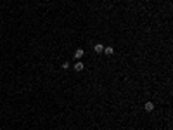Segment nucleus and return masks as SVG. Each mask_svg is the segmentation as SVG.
<instances>
[{"instance_id":"obj_1","label":"nucleus","mask_w":173,"mask_h":130,"mask_svg":"<svg viewBox=\"0 0 173 130\" xmlns=\"http://www.w3.org/2000/svg\"><path fill=\"white\" fill-rule=\"evenodd\" d=\"M83 54H85V52H83V49H76V50H75V57L78 59V61L83 57Z\"/></svg>"},{"instance_id":"obj_4","label":"nucleus","mask_w":173,"mask_h":130,"mask_svg":"<svg viewBox=\"0 0 173 130\" xmlns=\"http://www.w3.org/2000/svg\"><path fill=\"white\" fill-rule=\"evenodd\" d=\"M104 52H106L107 56H113V54H114V49H113V47H104Z\"/></svg>"},{"instance_id":"obj_5","label":"nucleus","mask_w":173,"mask_h":130,"mask_svg":"<svg viewBox=\"0 0 173 130\" xmlns=\"http://www.w3.org/2000/svg\"><path fill=\"white\" fill-rule=\"evenodd\" d=\"M95 52H97V54H102L104 52V45L102 44H97V45H95Z\"/></svg>"},{"instance_id":"obj_2","label":"nucleus","mask_w":173,"mask_h":130,"mask_svg":"<svg viewBox=\"0 0 173 130\" xmlns=\"http://www.w3.org/2000/svg\"><path fill=\"white\" fill-rule=\"evenodd\" d=\"M144 109H145V111H152V109H154V104H152V102H145Z\"/></svg>"},{"instance_id":"obj_3","label":"nucleus","mask_w":173,"mask_h":130,"mask_svg":"<svg viewBox=\"0 0 173 130\" xmlns=\"http://www.w3.org/2000/svg\"><path fill=\"white\" fill-rule=\"evenodd\" d=\"M83 68H85V66H83V62H81V61H78L75 64V69H76V71H83Z\"/></svg>"}]
</instances>
